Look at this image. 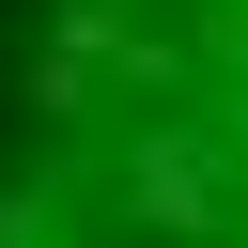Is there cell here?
<instances>
[{
  "mask_svg": "<svg viewBox=\"0 0 248 248\" xmlns=\"http://www.w3.org/2000/svg\"><path fill=\"white\" fill-rule=\"evenodd\" d=\"M0 248H248V0H31Z\"/></svg>",
  "mask_w": 248,
  "mask_h": 248,
  "instance_id": "1",
  "label": "cell"
}]
</instances>
